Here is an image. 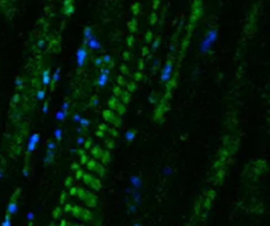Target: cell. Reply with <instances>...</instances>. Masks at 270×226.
Masks as SVG:
<instances>
[{"instance_id": "1", "label": "cell", "mask_w": 270, "mask_h": 226, "mask_svg": "<svg viewBox=\"0 0 270 226\" xmlns=\"http://www.w3.org/2000/svg\"><path fill=\"white\" fill-rule=\"evenodd\" d=\"M217 37H219V31L217 29H209L207 32V34L204 36V38L200 41V45H199V50L201 54H207V53L210 52V49L213 48V45L217 41Z\"/></svg>"}, {"instance_id": "2", "label": "cell", "mask_w": 270, "mask_h": 226, "mask_svg": "<svg viewBox=\"0 0 270 226\" xmlns=\"http://www.w3.org/2000/svg\"><path fill=\"white\" fill-rule=\"evenodd\" d=\"M77 197L80 198L87 208H95L98 205V197L97 194L93 193V190H89L83 186H78L77 188Z\"/></svg>"}, {"instance_id": "3", "label": "cell", "mask_w": 270, "mask_h": 226, "mask_svg": "<svg viewBox=\"0 0 270 226\" xmlns=\"http://www.w3.org/2000/svg\"><path fill=\"white\" fill-rule=\"evenodd\" d=\"M70 213L73 217L77 218L78 221H81V222H93V219H94V215H93L91 210L87 206L73 205Z\"/></svg>"}, {"instance_id": "4", "label": "cell", "mask_w": 270, "mask_h": 226, "mask_svg": "<svg viewBox=\"0 0 270 226\" xmlns=\"http://www.w3.org/2000/svg\"><path fill=\"white\" fill-rule=\"evenodd\" d=\"M90 155L93 159L98 160L100 163H102L104 165H107L111 161V154H110V150H104L102 147L100 146H93L90 148Z\"/></svg>"}, {"instance_id": "5", "label": "cell", "mask_w": 270, "mask_h": 226, "mask_svg": "<svg viewBox=\"0 0 270 226\" xmlns=\"http://www.w3.org/2000/svg\"><path fill=\"white\" fill-rule=\"evenodd\" d=\"M82 183L85 184L87 188H90L93 192H98V190H101L102 189V183H101V180L97 177V176H94L93 173H83V176H82Z\"/></svg>"}, {"instance_id": "6", "label": "cell", "mask_w": 270, "mask_h": 226, "mask_svg": "<svg viewBox=\"0 0 270 226\" xmlns=\"http://www.w3.org/2000/svg\"><path fill=\"white\" fill-rule=\"evenodd\" d=\"M86 167H87V169H89L90 172H93V173H97L100 177H105V176H106L105 165L102 164V163H100L98 160H95V159L90 158L89 161L86 163Z\"/></svg>"}, {"instance_id": "7", "label": "cell", "mask_w": 270, "mask_h": 226, "mask_svg": "<svg viewBox=\"0 0 270 226\" xmlns=\"http://www.w3.org/2000/svg\"><path fill=\"white\" fill-rule=\"evenodd\" d=\"M104 118H105V120H107L109 123L113 126V127H115V128H118V127H121V124H122V120H121V118L118 116L115 112H113L111 110H105L104 111Z\"/></svg>"}, {"instance_id": "8", "label": "cell", "mask_w": 270, "mask_h": 226, "mask_svg": "<svg viewBox=\"0 0 270 226\" xmlns=\"http://www.w3.org/2000/svg\"><path fill=\"white\" fill-rule=\"evenodd\" d=\"M172 72H174V66H172V62H167L166 65L163 66V70L160 73V80L162 82L164 83H168L171 77H172Z\"/></svg>"}, {"instance_id": "9", "label": "cell", "mask_w": 270, "mask_h": 226, "mask_svg": "<svg viewBox=\"0 0 270 226\" xmlns=\"http://www.w3.org/2000/svg\"><path fill=\"white\" fill-rule=\"evenodd\" d=\"M38 141H40V134H37V132H33V134L29 136L28 146H27V155H28V156L36 150Z\"/></svg>"}, {"instance_id": "10", "label": "cell", "mask_w": 270, "mask_h": 226, "mask_svg": "<svg viewBox=\"0 0 270 226\" xmlns=\"http://www.w3.org/2000/svg\"><path fill=\"white\" fill-rule=\"evenodd\" d=\"M86 57H87V50L85 48H80L76 53V62L78 67H82L86 62Z\"/></svg>"}, {"instance_id": "11", "label": "cell", "mask_w": 270, "mask_h": 226, "mask_svg": "<svg viewBox=\"0 0 270 226\" xmlns=\"http://www.w3.org/2000/svg\"><path fill=\"white\" fill-rule=\"evenodd\" d=\"M109 74H110V69H101V74H100V77H98V81H97V83H98V86L100 87H105L106 86V83H107V81H109Z\"/></svg>"}, {"instance_id": "12", "label": "cell", "mask_w": 270, "mask_h": 226, "mask_svg": "<svg viewBox=\"0 0 270 226\" xmlns=\"http://www.w3.org/2000/svg\"><path fill=\"white\" fill-rule=\"evenodd\" d=\"M142 184H143V181H142V177L139 175H132L130 177V185L132 189L139 190L142 188Z\"/></svg>"}, {"instance_id": "13", "label": "cell", "mask_w": 270, "mask_h": 226, "mask_svg": "<svg viewBox=\"0 0 270 226\" xmlns=\"http://www.w3.org/2000/svg\"><path fill=\"white\" fill-rule=\"evenodd\" d=\"M17 210H19V204H17V201L9 200V204H8V206H7V214H8V215H13V214L17 213Z\"/></svg>"}, {"instance_id": "14", "label": "cell", "mask_w": 270, "mask_h": 226, "mask_svg": "<svg viewBox=\"0 0 270 226\" xmlns=\"http://www.w3.org/2000/svg\"><path fill=\"white\" fill-rule=\"evenodd\" d=\"M87 46H89L90 49H93V50H100V49L102 48V45H101V41H98V38L95 37V36H93L89 41H87V44H86Z\"/></svg>"}, {"instance_id": "15", "label": "cell", "mask_w": 270, "mask_h": 226, "mask_svg": "<svg viewBox=\"0 0 270 226\" xmlns=\"http://www.w3.org/2000/svg\"><path fill=\"white\" fill-rule=\"evenodd\" d=\"M109 106L111 107V109H114L118 114H125V106L121 105V103H118L117 99H111L109 102Z\"/></svg>"}, {"instance_id": "16", "label": "cell", "mask_w": 270, "mask_h": 226, "mask_svg": "<svg viewBox=\"0 0 270 226\" xmlns=\"http://www.w3.org/2000/svg\"><path fill=\"white\" fill-rule=\"evenodd\" d=\"M93 36H94V34H93V29L90 27H86L85 31H83V44H87V41H89Z\"/></svg>"}, {"instance_id": "17", "label": "cell", "mask_w": 270, "mask_h": 226, "mask_svg": "<svg viewBox=\"0 0 270 226\" xmlns=\"http://www.w3.org/2000/svg\"><path fill=\"white\" fill-rule=\"evenodd\" d=\"M78 154H80V165H86V163L89 161V156L86 155V151L85 150H80L78 151Z\"/></svg>"}, {"instance_id": "18", "label": "cell", "mask_w": 270, "mask_h": 226, "mask_svg": "<svg viewBox=\"0 0 270 226\" xmlns=\"http://www.w3.org/2000/svg\"><path fill=\"white\" fill-rule=\"evenodd\" d=\"M53 160H55V151H48L46 150V155H45V159H44V163L45 164H52Z\"/></svg>"}, {"instance_id": "19", "label": "cell", "mask_w": 270, "mask_h": 226, "mask_svg": "<svg viewBox=\"0 0 270 226\" xmlns=\"http://www.w3.org/2000/svg\"><path fill=\"white\" fill-rule=\"evenodd\" d=\"M132 202H134L135 205H140L142 204V196L140 193L138 192V190H132Z\"/></svg>"}, {"instance_id": "20", "label": "cell", "mask_w": 270, "mask_h": 226, "mask_svg": "<svg viewBox=\"0 0 270 226\" xmlns=\"http://www.w3.org/2000/svg\"><path fill=\"white\" fill-rule=\"evenodd\" d=\"M41 81H42V85L44 86H48L49 83H51V73H49V70H44Z\"/></svg>"}, {"instance_id": "21", "label": "cell", "mask_w": 270, "mask_h": 226, "mask_svg": "<svg viewBox=\"0 0 270 226\" xmlns=\"http://www.w3.org/2000/svg\"><path fill=\"white\" fill-rule=\"evenodd\" d=\"M135 136H136V132L134 130H129V131H126V134H125V139L130 143V141H132L135 139Z\"/></svg>"}, {"instance_id": "22", "label": "cell", "mask_w": 270, "mask_h": 226, "mask_svg": "<svg viewBox=\"0 0 270 226\" xmlns=\"http://www.w3.org/2000/svg\"><path fill=\"white\" fill-rule=\"evenodd\" d=\"M66 115H68V112L62 111V110H58V111L56 112V119H57L58 122H64V120H65V118H66Z\"/></svg>"}, {"instance_id": "23", "label": "cell", "mask_w": 270, "mask_h": 226, "mask_svg": "<svg viewBox=\"0 0 270 226\" xmlns=\"http://www.w3.org/2000/svg\"><path fill=\"white\" fill-rule=\"evenodd\" d=\"M60 77H61V70L57 67L55 70V73H53V76H52V82H55V83L58 82L60 81Z\"/></svg>"}, {"instance_id": "24", "label": "cell", "mask_w": 270, "mask_h": 226, "mask_svg": "<svg viewBox=\"0 0 270 226\" xmlns=\"http://www.w3.org/2000/svg\"><path fill=\"white\" fill-rule=\"evenodd\" d=\"M136 209H138V205H135L134 202L127 204V212H129V213H135Z\"/></svg>"}, {"instance_id": "25", "label": "cell", "mask_w": 270, "mask_h": 226, "mask_svg": "<svg viewBox=\"0 0 270 226\" xmlns=\"http://www.w3.org/2000/svg\"><path fill=\"white\" fill-rule=\"evenodd\" d=\"M80 126L82 127V128H87V127L90 126V120L86 119V118H82V119L80 120Z\"/></svg>"}, {"instance_id": "26", "label": "cell", "mask_w": 270, "mask_h": 226, "mask_svg": "<svg viewBox=\"0 0 270 226\" xmlns=\"http://www.w3.org/2000/svg\"><path fill=\"white\" fill-rule=\"evenodd\" d=\"M55 137H56L57 141H60L62 139V130L61 128H56L55 130Z\"/></svg>"}, {"instance_id": "27", "label": "cell", "mask_w": 270, "mask_h": 226, "mask_svg": "<svg viewBox=\"0 0 270 226\" xmlns=\"http://www.w3.org/2000/svg\"><path fill=\"white\" fill-rule=\"evenodd\" d=\"M61 215V205H58L57 208L53 210V218H58Z\"/></svg>"}, {"instance_id": "28", "label": "cell", "mask_w": 270, "mask_h": 226, "mask_svg": "<svg viewBox=\"0 0 270 226\" xmlns=\"http://www.w3.org/2000/svg\"><path fill=\"white\" fill-rule=\"evenodd\" d=\"M83 173H85V172H83L81 168L78 169V171H76V172H74V177H76V180H81V179H82V176H83Z\"/></svg>"}, {"instance_id": "29", "label": "cell", "mask_w": 270, "mask_h": 226, "mask_svg": "<svg viewBox=\"0 0 270 226\" xmlns=\"http://www.w3.org/2000/svg\"><path fill=\"white\" fill-rule=\"evenodd\" d=\"M2 226H11V215H6V218L2 222Z\"/></svg>"}, {"instance_id": "30", "label": "cell", "mask_w": 270, "mask_h": 226, "mask_svg": "<svg viewBox=\"0 0 270 226\" xmlns=\"http://www.w3.org/2000/svg\"><path fill=\"white\" fill-rule=\"evenodd\" d=\"M36 98H37L38 101H42L44 98H45V91H44V90H38L37 94H36Z\"/></svg>"}, {"instance_id": "31", "label": "cell", "mask_w": 270, "mask_h": 226, "mask_svg": "<svg viewBox=\"0 0 270 226\" xmlns=\"http://www.w3.org/2000/svg\"><path fill=\"white\" fill-rule=\"evenodd\" d=\"M46 150H48V151H55V150H56V143H55V141H48Z\"/></svg>"}, {"instance_id": "32", "label": "cell", "mask_w": 270, "mask_h": 226, "mask_svg": "<svg viewBox=\"0 0 270 226\" xmlns=\"http://www.w3.org/2000/svg\"><path fill=\"white\" fill-rule=\"evenodd\" d=\"M83 147H85V151H86V150H89V151H90V148L93 147V141H91L90 139L85 140V143H83Z\"/></svg>"}, {"instance_id": "33", "label": "cell", "mask_w": 270, "mask_h": 226, "mask_svg": "<svg viewBox=\"0 0 270 226\" xmlns=\"http://www.w3.org/2000/svg\"><path fill=\"white\" fill-rule=\"evenodd\" d=\"M15 85H16V87H19V89H21L24 86V81L21 78H16V80H15Z\"/></svg>"}, {"instance_id": "34", "label": "cell", "mask_w": 270, "mask_h": 226, "mask_svg": "<svg viewBox=\"0 0 270 226\" xmlns=\"http://www.w3.org/2000/svg\"><path fill=\"white\" fill-rule=\"evenodd\" d=\"M73 181H74V180H73L72 176H69V177L65 180V186H66V188H70V186H73Z\"/></svg>"}, {"instance_id": "35", "label": "cell", "mask_w": 270, "mask_h": 226, "mask_svg": "<svg viewBox=\"0 0 270 226\" xmlns=\"http://www.w3.org/2000/svg\"><path fill=\"white\" fill-rule=\"evenodd\" d=\"M105 144L107 146V150L114 148V143H113V140H110V139H105Z\"/></svg>"}, {"instance_id": "36", "label": "cell", "mask_w": 270, "mask_h": 226, "mask_svg": "<svg viewBox=\"0 0 270 226\" xmlns=\"http://www.w3.org/2000/svg\"><path fill=\"white\" fill-rule=\"evenodd\" d=\"M77 188H78V186H74V185L70 186V189H69V194H70V196H76V197H77Z\"/></svg>"}, {"instance_id": "37", "label": "cell", "mask_w": 270, "mask_h": 226, "mask_svg": "<svg viewBox=\"0 0 270 226\" xmlns=\"http://www.w3.org/2000/svg\"><path fill=\"white\" fill-rule=\"evenodd\" d=\"M66 192H62L61 193V197H60V205H65V200H66Z\"/></svg>"}, {"instance_id": "38", "label": "cell", "mask_w": 270, "mask_h": 226, "mask_svg": "<svg viewBox=\"0 0 270 226\" xmlns=\"http://www.w3.org/2000/svg\"><path fill=\"white\" fill-rule=\"evenodd\" d=\"M102 60H104V63H110L111 62V56L110 54H105L102 57Z\"/></svg>"}, {"instance_id": "39", "label": "cell", "mask_w": 270, "mask_h": 226, "mask_svg": "<svg viewBox=\"0 0 270 226\" xmlns=\"http://www.w3.org/2000/svg\"><path fill=\"white\" fill-rule=\"evenodd\" d=\"M69 107H70V105L68 102H65V103H62V106H61V110L62 111H65V112H68V110H69Z\"/></svg>"}, {"instance_id": "40", "label": "cell", "mask_w": 270, "mask_h": 226, "mask_svg": "<svg viewBox=\"0 0 270 226\" xmlns=\"http://www.w3.org/2000/svg\"><path fill=\"white\" fill-rule=\"evenodd\" d=\"M72 206H73V205H70V204H65V205H64V210H65L66 213H70Z\"/></svg>"}, {"instance_id": "41", "label": "cell", "mask_w": 270, "mask_h": 226, "mask_svg": "<svg viewBox=\"0 0 270 226\" xmlns=\"http://www.w3.org/2000/svg\"><path fill=\"white\" fill-rule=\"evenodd\" d=\"M37 46L40 48V49H44V48H45V40H38Z\"/></svg>"}, {"instance_id": "42", "label": "cell", "mask_w": 270, "mask_h": 226, "mask_svg": "<svg viewBox=\"0 0 270 226\" xmlns=\"http://www.w3.org/2000/svg\"><path fill=\"white\" fill-rule=\"evenodd\" d=\"M94 63H95L97 66H101L102 63H104V60H102V57H98V58H95V62H94Z\"/></svg>"}, {"instance_id": "43", "label": "cell", "mask_w": 270, "mask_h": 226, "mask_svg": "<svg viewBox=\"0 0 270 226\" xmlns=\"http://www.w3.org/2000/svg\"><path fill=\"white\" fill-rule=\"evenodd\" d=\"M82 119V116L80 114H74V116H73V120L77 122V123H80V120Z\"/></svg>"}, {"instance_id": "44", "label": "cell", "mask_w": 270, "mask_h": 226, "mask_svg": "<svg viewBox=\"0 0 270 226\" xmlns=\"http://www.w3.org/2000/svg\"><path fill=\"white\" fill-rule=\"evenodd\" d=\"M70 168H72V171H74V172H76V171H78V169H80V164H77V163H73V164H72V167H70Z\"/></svg>"}, {"instance_id": "45", "label": "cell", "mask_w": 270, "mask_h": 226, "mask_svg": "<svg viewBox=\"0 0 270 226\" xmlns=\"http://www.w3.org/2000/svg\"><path fill=\"white\" fill-rule=\"evenodd\" d=\"M97 136H98V137H102V139H105V137H106V136H105V132L101 131V130L97 131Z\"/></svg>"}, {"instance_id": "46", "label": "cell", "mask_w": 270, "mask_h": 226, "mask_svg": "<svg viewBox=\"0 0 270 226\" xmlns=\"http://www.w3.org/2000/svg\"><path fill=\"white\" fill-rule=\"evenodd\" d=\"M83 143H85V139H83L82 136H80V137H77V144L78 146H82Z\"/></svg>"}, {"instance_id": "47", "label": "cell", "mask_w": 270, "mask_h": 226, "mask_svg": "<svg viewBox=\"0 0 270 226\" xmlns=\"http://www.w3.org/2000/svg\"><path fill=\"white\" fill-rule=\"evenodd\" d=\"M48 110H49V106H48V103H45V105L42 106V112H44V114H46Z\"/></svg>"}, {"instance_id": "48", "label": "cell", "mask_w": 270, "mask_h": 226, "mask_svg": "<svg viewBox=\"0 0 270 226\" xmlns=\"http://www.w3.org/2000/svg\"><path fill=\"white\" fill-rule=\"evenodd\" d=\"M148 101H150V103H156L155 95H154V94H151V95H150V98H148Z\"/></svg>"}, {"instance_id": "49", "label": "cell", "mask_w": 270, "mask_h": 226, "mask_svg": "<svg viewBox=\"0 0 270 226\" xmlns=\"http://www.w3.org/2000/svg\"><path fill=\"white\" fill-rule=\"evenodd\" d=\"M158 46H159V41L156 40V41H154V44H153V50H155V49H158Z\"/></svg>"}, {"instance_id": "50", "label": "cell", "mask_w": 270, "mask_h": 226, "mask_svg": "<svg viewBox=\"0 0 270 226\" xmlns=\"http://www.w3.org/2000/svg\"><path fill=\"white\" fill-rule=\"evenodd\" d=\"M171 172H172V169H171L170 167L168 168H164V175H171Z\"/></svg>"}, {"instance_id": "51", "label": "cell", "mask_w": 270, "mask_h": 226, "mask_svg": "<svg viewBox=\"0 0 270 226\" xmlns=\"http://www.w3.org/2000/svg\"><path fill=\"white\" fill-rule=\"evenodd\" d=\"M33 215H35V214H33L32 212H29V213L27 214V218H28L29 221H32V219H33Z\"/></svg>"}, {"instance_id": "52", "label": "cell", "mask_w": 270, "mask_h": 226, "mask_svg": "<svg viewBox=\"0 0 270 226\" xmlns=\"http://www.w3.org/2000/svg\"><path fill=\"white\" fill-rule=\"evenodd\" d=\"M91 103H93V105H94V106H98V103H100V101H98V98H94V99L91 101Z\"/></svg>"}, {"instance_id": "53", "label": "cell", "mask_w": 270, "mask_h": 226, "mask_svg": "<svg viewBox=\"0 0 270 226\" xmlns=\"http://www.w3.org/2000/svg\"><path fill=\"white\" fill-rule=\"evenodd\" d=\"M19 99H20V97H19V95L16 94V95H15V97H13V103H16V102H17Z\"/></svg>"}, {"instance_id": "54", "label": "cell", "mask_w": 270, "mask_h": 226, "mask_svg": "<svg viewBox=\"0 0 270 226\" xmlns=\"http://www.w3.org/2000/svg\"><path fill=\"white\" fill-rule=\"evenodd\" d=\"M153 66H154V67H158V66H159V60H155V61H154V65H153Z\"/></svg>"}, {"instance_id": "55", "label": "cell", "mask_w": 270, "mask_h": 226, "mask_svg": "<svg viewBox=\"0 0 270 226\" xmlns=\"http://www.w3.org/2000/svg\"><path fill=\"white\" fill-rule=\"evenodd\" d=\"M3 176H4V169L0 168V179H3Z\"/></svg>"}, {"instance_id": "56", "label": "cell", "mask_w": 270, "mask_h": 226, "mask_svg": "<svg viewBox=\"0 0 270 226\" xmlns=\"http://www.w3.org/2000/svg\"><path fill=\"white\" fill-rule=\"evenodd\" d=\"M66 225H68V222H66L65 219H62V221H61V224H60V226H66Z\"/></svg>"}, {"instance_id": "57", "label": "cell", "mask_w": 270, "mask_h": 226, "mask_svg": "<svg viewBox=\"0 0 270 226\" xmlns=\"http://www.w3.org/2000/svg\"><path fill=\"white\" fill-rule=\"evenodd\" d=\"M134 226H142L140 224H134Z\"/></svg>"}, {"instance_id": "58", "label": "cell", "mask_w": 270, "mask_h": 226, "mask_svg": "<svg viewBox=\"0 0 270 226\" xmlns=\"http://www.w3.org/2000/svg\"><path fill=\"white\" fill-rule=\"evenodd\" d=\"M49 226H55V224H53V222H52V224H51V225H49Z\"/></svg>"}, {"instance_id": "59", "label": "cell", "mask_w": 270, "mask_h": 226, "mask_svg": "<svg viewBox=\"0 0 270 226\" xmlns=\"http://www.w3.org/2000/svg\"><path fill=\"white\" fill-rule=\"evenodd\" d=\"M68 226H72V225H68Z\"/></svg>"}]
</instances>
